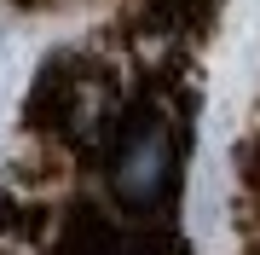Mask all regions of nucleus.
<instances>
[{
  "label": "nucleus",
  "mask_w": 260,
  "mask_h": 255,
  "mask_svg": "<svg viewBox=\"0 0 260 255\" xmlns=\"http://www.w3.org/2000/svg\"><path fill=\"white\" fill-rule=\"evenodd\" d=\"M174 168H179L174 128H168L156 110H139L121 128V139H116L110 197L127 209V215H150V209H162V197L174 191Z\"/></svg>",
  "instance_id": "f257e3e1"
}]
</instances>
